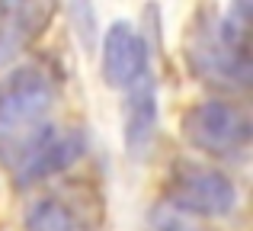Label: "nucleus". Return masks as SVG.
I'll return each mask as SVG.
<instances>
[{
  "label": "nucleus",
  "mask_w": 253,
  "mask_h": 231,
  "mask_svg": "<svg viewBox=\"0 0 253 231\" xmlns=\"http://www.w3.org/2000/svg\"><path fill=\"white\" fill-rule=\"evenodd\" d=\"M250 3H231L221 13H199L183 51L192 77L224 93H244L250 87Z\"/></svg>",
  "instance_id": "nucleus-1"
},
{
  "label": "nucleus",
  "mask_w": 253,
  "mask_h": 231,
  "mask_svg": "<svg viewBox=\"0 0 253 231\" xmlns=\"http://www.w3.org/2000/svg\"><path fill=\"white\" fill-rule=\"evenodd\" d=\"M61 81L45 64H23L0 77V164L13 170L51 129Z\"/></svg>",
  "instance_id": "nucleus-2"
},
{
  "label": "nucleus",
  "mask_w": 253,
  "mask_h": 231,
  "mask_svg": "<svg viewBox=\"0 0 253 231\" xmlns=\"http://www.w3.org/2000/svg\"><path fill=\"white\" fill-rule=\"evenodd\" d=\"M183 138L196 151L218 161H241L253 138V119L244 103L234 100H202L186 109Z\"/></svg>",
  "instance_id": "nucleus-3"
},
{
  "label": "nucleus",
  "mask_w": 253,
  "mask_h": 231,
  "mask_svg": "<svg viewBox=\"0 0 253 231\" xmlns=\"http://www.w3.org/2000/svg\"><path fill=\"white\" fill-rule=\"evenodd\" d=\"M164 202L189 219H224L237 209V186L224 170L199 161H176L167 174Z\"/></svg>",
  "instance_id": "nucleus-4"
},
{
  "label": "nucleus",
  "mask_w": 253,
  "mask_h": 231,
  "mask_svg": "<svg viewBox=\"0 0 253 231\" xmlns=\"http://www.w3.org/2000/svg\"><path fill=\"white\" fill-rule=\"evenodd\" d=\"M103 222V196L90 183H64L36 202L23 219V231H96Z\"/></svg>",
  "instance_id": "nucleus-5"
},
{
  "label": "nucleus",
  "mask_w": 253,
  "mask_h": 231,
  "mask_svg": "<svg viewBox=\"0 0 253 231\" xmlns=\"http://www.w3.org/2000/svg\"><path fill=\"white\" fill-rule=\"evenodd\" d=\"M86 138L84 129H55L51 125L23 161L13 167V183L19 189H29L36 183H45L51 177H61L68 167H74L77 161L86 154Z\"/></svg>",
  "instance_id": "nucleus-6"
},
{
  "label": "nucleus",
  "mask_w": 253,
  "mask_h": 231,
  "mask_svg": "<svg viewBox=\"0 0 253 231\" xmlns=\"http://www.w3.org/2000/svg\"><path fill=\"white\" fill-rule=\"evenodd\" d=\"M103 81L116 90H125L128 93L138 81L151 74V51L144 36L125 19H116V23L106 29L103 36Z\"/></svg>",
  "instance_id": "nucleus-7"
},
{
  "label": "nucleus",
  "mask_w": 253,
  "mask_h": 231,
  "mask_svg": "<svg viewBox=\"0 0 253 231\" xmlns=\"http://www.w3.org/2000/svg\"><path fill=\"white\" fill-rule=\"evenodd\" d=\"M157 135V87L154 74L138 81L125 93V116H122V141L135 157H144Z\"/></svg>",
  "instance_id": "nucleus-8"
},
{
  "label": "nucleus",
  "mask_w": 253,
  "mask_h": 231,
  "mask_svg": "<svg viewBox=\"0 0 253 231\" xmlns=\"http://www.w3.org/2000/svg\"><path fill=\"white\" fill-rule=\"evenodd\" d=\"M55 6L45 3H13L0 6V68L13 61L23 48H29L39 32L48 26Z\"/></svg>",
  "instance_id": "nucleus-9"
},
{
  "label": "nucleus",
  "mask_w": 253,
  "mask_h": 231,
  "mask_svg": "<svg viewBox=\"0 0 253 231\" xmlns=\"http://www.w3.org/2000/svg\"><path fill=\"white\" fill-rule=\"evenodd\" d=\"M144 231H209L199 219H189V215L170 209L167 202H157L151 206L148 219H144Z\"/></svg>",
  "instance_id": "nucleus-10"
}]
</instances>
